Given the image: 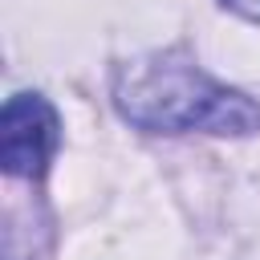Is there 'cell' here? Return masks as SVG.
Instances as JSON below:
<instances>
[{"label":"cell","mask_w":260,"mask_h":260,"mask_svg":"<svg viewBox=\"0 0 260 260\" xmlns=\"http://www.w3.org/2000/svg\"><path fill=\"white\" fill-rule=\"evenodd\" d=\"M114 110L146 134H232L248 138L260 130V106L215 81L183 49L146 53L114 69Z\"/></svg>","instance_id":"cell-1"},{"label":"cell","mask_w":260,"mask_h":260,"mask_svg":"<svg viewBox=\"0 0 260 260\" xmlns=\"http://www.w3.org/2000/svg\"><path fill=\"white\" fill-rule=\"evenodd\" d=\"M61 122L41 93H12L0 110V167L12 179H41L57 154Z\"/></svg>","instance_id":"cell-2"},{"label":"cell","mask_w":260,"mask_h":260,"mask_svg":"<svg viewBox=\"0 0 260 260\" xmlns=\"http://www.w3.org/2000/svg\"><path fill=\"white\" fill-rule=\"evenodd\" d=\"M232 12H240L244 20H252V24H260V0H223Z\"/></svg>","instance_id":"cell-3"}]
</instances>
